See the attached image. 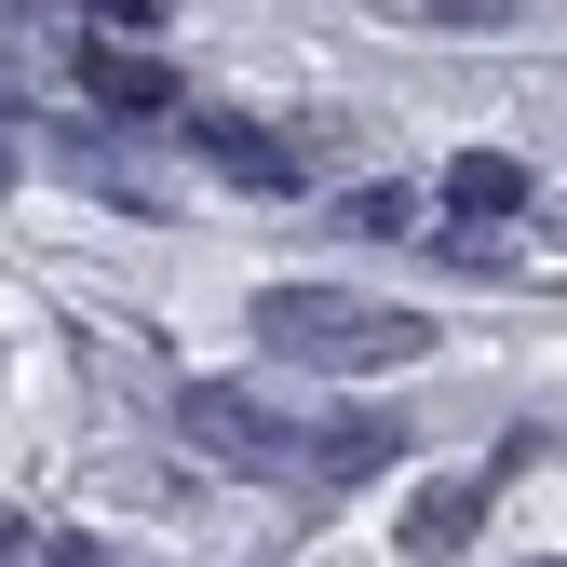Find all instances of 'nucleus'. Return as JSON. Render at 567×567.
Segmentation results:
<instances>
[{
  "label": "nucleus",
  "mask_w": 567,
  "mask_h": 567,
  "mask_svg": "<svg viewBox=\"0 0 567 567\" xmlns=\"http://www.w3.org/2000/svg\"><path fill=\"white\" fill-rule=\"evenodd\" d=\"M257 338L284 365H324V379H392V365L433 351V311H379V298H351V284H270Z\"/></svg>",
  "instance_id": "obj_1"
},
{
  "label": "nucleus",
  "mask_w": 567,
  "mask_h": 567,
  "mask_svg": "<svg viewBox=\"0 0 567 567\" xmlns=\"http://www.w3.org/2000/svg\"><path fill=\"white\" fill-rule=\"evenodd\" d=\"M176 433H189L203 460H230V473H270V460H284L270 405H257V392H217V379H189V392H176Z\"/></svg>",
  "instance_id": "obj_2"
},
{
  "label": "nucleus",
  "mask_w": 567,
  "mask_h": 567,
  "mask_svg": "<svg viewBox=\"0 0 567 567\" xmlns=\"http://www.w3.org/2000/svg\"><path fill=\"white\" fill-rule=\"evenodd\" d=\"M203 163H217L230 189H270V203H298V150H284L270 122H230V109H217V122H203Z\"/></svg>",
  "instance_id": "obj_3"
},
{
  "label": "nucleus",
  "mask_w": 567,
  "mask_h": 567,
  "mask_svg": "<svg viewBox=\"0 0 567 567\" xmlns=\"http://www.w3.org/2000/svg\"><path fill=\"white\" fill-rule=\"evenodd\" d=\"M473 514H486V473H446V486H419V501H405V527H392V540L433 567V554H460V540H473Z\"/></svg>",
  "instance_id": "obj_4"
},
{
  "label": "nucleus",
  "mask_w": 567,
  "mask_h": 567,
  "mask_svg": "<svg viewBox=\"0 0 567 567\" xmlns=\"http://www.w3.org/2000/svg\"><path fill=\"white\" fill-rule=\"evenodd\" d=\"M82 95H95L109 122H163V95H176V82H163L150 54H109V41H95V54H82Z\"/></svg>",
  "instance_id": "obj_5"
},
{
  "label": "nucleus",
  "mask_w": 567,
  "mask_h": 567,
  "mask_svg": "<svg viewBox=\"0 0 567 567\" xmlns=\"http://www.w3.org/2000/svg\"><path fill=\"white\" fill-rule=\"evenodd\" d=\"M446 203H460V217H527V163L514 150H460L446 163Z\"/></svg>",
  "instance_id": "obj_6"
},
{
  "label": "nucleus",
  "mask_w": 567,
  "mask_h": 567,
  "mask_svg": "<svg viewBox=\"0 0 567 567\" xmlns=\"http://www.w3.org/2000/svg\"><path fill=\"white\" fill-rule=\"evenodd\" d=\"M311 460H324V486H351V473H379V460H392V433H379V419H351V433H324Z\"/></svg>",
  "instance_id": "obj_7"
},
{
  "label": "nucleus",
  "mask_w": 567,
  "mask_h": 567,
  "mask_svg": "<svg viewBox=\"0 0 567 567\" xmlns=\"http://www.w3.org/2000/svg\"><path fill=\"white\" fill-rule=\"evenodd\" d=\"M95 28H163V0H82Z\"/></svg>",
  "instance_id": "obj_8"
},
{
  "label": "nucleus",
  "mask_w": 567,
  "mask_h": 567,
  "mask_svg": "<svg viewBox=\"0 0 567 567\" xmlns=\"http://www.w3.org/2000/svg\"><path fill=\"white\" fill-rule=\"evenodd\" d=\"M41 567H109V554L95 540H41Z\"/></svg>",
  "instance_id": "obj_9"
},
{
  "label": "nucleus",
  "mask_w": 567,
  "mask_h": 567,
  "mask_svg": "<svg viewBox=\"0 0 567 567\" xmlns=\"http://www.w3.org/2000/svg\"><path fill=\"white\" fill-rule=\"evenodd\" d=\"M0 176H14V150H0Z\"/></svg>",
  "instance_id": "obj_10"
}]
</instances>
